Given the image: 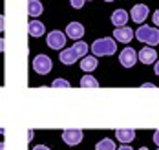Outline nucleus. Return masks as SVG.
Instances as JSON below:
<instances>
[{"instance_id": "nucleus-28", "label": "nucleus", "mask_w": 159, "mask_h": 150, "mask_svg": "<svg viewBox=\"0 0 159 150\" xmlns=\"http://www.w3.org/2000/svg\"><path fill=\"white\" fill-rule=\"evenodd\" d=\"M117 150H134L132 147H128V145H123V147H119Z\"/></svg>"}, {"instance_id": "nucleus-29", "label": "nucleus", "mask_w": 159, "mask_h": 150, "mask_svg": "<svg viewBox=\"0 0 159 150\" xmlns=\"http://www.w3.org/2000/svg\"><path fill=\"white\" fill-rule=\"evenodd\" d=\"M143 88H154V84H152V83H144Z\"/></svg>"}, {"instance_id": "nucleus-2", "label": "nucleus", "mask_w": 159, "mask_h": 150, "mask_svg": "<svg viewBox=\"0 0 159 150\" xmlns=\"http://www.w3.org/2000/svg\"><path fill=\"white\" fill-rule=\"evenodd\" d=\"M134 37L139 40V42H143L146 46H156L159 44V30L157 28H150V26H139L137 28V31H134Z\"/></svg>"}, {"instance_id": "nucleus-24", "label": "nucleus", "mask_w": 159, "mask_h": 150, "mask_svg": "<svg viewBox=\"0 0 159 150\" xmlns=\"http://www.w3.org/2000/svg\"><path fill=\"white\" fill-rule=\"evenodd\" d=\"M152 139H154V143L157 145V148H159V130H156V132H154V137H152Z\"/></svg>"}, {"instance_id": "nucleus-16", "label": "nucleus", "mask_w": 159, "mask_h": 150, "mask_svg": "<svg viewBox=\"0 0 159 150\" xmlns=\"http://www.w3.org/2000/svg\"><path fill=\"white\" fill-rule=\"evenodd\" d=\"M59 59H61V62L66 64V66H70V64H73L75 61H77V55L71 51V48H68V50H62L59 53Z\"/></svg>"}, {"instance_id": "nucleus-27", "label": "nucleus", "mask_w": 159, "mask_h": 150, "mask_svg": "<svg viewBox=\"0 0 159 150\" xmlns=\"http://www.w3.org/2000/svg\"><path fill=\"white\" fill-rule=\"evenodd\" d=\"M4 46H6V42H4V39H2V37H0V53H2V51H4Z\"/></svg>"}, {"instance_id": "nucleus-31", "label": "nucleus", "mask_w": 159, "mask_h": 150, "mask_svg": "<svg viewBox=\"0 0 159 150\" xmlns=\"http://www.w3.org/2000/svg\"><path fill=\"white\" fill-rule=\"evenodd\" d=\"M0 150H6V143L4 141H0Z\"/></svg>"}, {"instance_id": "nucleus-19", "label": "nucleus", "mask_w": 159, "mask_h": 150, "mask_svg": "<svg viewBox=\"0 0 159 150\" xmlns=\"http://www.w3.org/2000/svg\"><path fill=\"white\" fill-rule=\"evenodd\" d=\"M95 150H115V143L113 139H102L95 145Z\"/></svg>"}, {"instance_id": "nucleus-21", "label": "nucleus", "mask_w": 159, "mask_h": 150, "mask_svg": "<svg viewBox=\"0 0 159 150\" xmlns=\"http://www.w3.org/2000/svg\"><path fill=\"white\" fill-rule=\"evenodd\" d=\"M70 4H71L75 9H80V7H82V4H84V0H70Z\"/></svg>"}, {"instance_id": "nucleus-22", "label": "nucleus", "mask_w": 159, "mask_h": 150, "mask_svg": "<svg viewBox=\"0 0 159 150\" xmlns=\"http://www.w3.org/2000/svg\"><path fill=\"white\" fill-rule=\"evenodd\" d=\"M152 20H154V24L159 28V9H156V11L152 13Z\"/></svg>"}, {"instance_id": "nucleus-8", "label": "nucleus", "mask_w": 159, "mask_h": 150, "mask_svg": "<svg viewBox=\"0 0 159 150\" xmlns=\"http://www.w3.org/2000/svg\"><path fill=\"white\" fill-rule=\"evenodd\" d=\"M137 61H141L143 64H154L157 61V51L152 46H144L143 50H139V53H137Z\"/></svg>"}, {"instance_id": "nucleus-12", "label": "nucleus", "mask_w": 159, "mask_h": 150, "mask_svg": "<svg viewBox=\"0 0 159 150\" xmlns=\"http://www.w3.org/2000/svg\"><path fill=\"white\" fill-rule=\"evenodd\" d=\"M110 20L113 22L115 28H123V26H126V22H128V11H125V9H115L111 13Z\"/></svg>"}, {"instance_id": "nucleus-10", "label": "nucleus", "mask_w": 159, "mask_h": 150, "mask_svg": "<svg viewBox=\"0 0 159 150\" xmlns=\"http://www.w3.org/2000/svg\"><path fill=\"white\" fill-rule=\"evenodd\" d=\"M132 37H134V31H132V28H128V26H123V28H115L113 30V39L117 40V42H130L132 40Z\"/></svg>"}, {"instance_id": "nucleus-26", "label": "nucleus", "mask_w": 159, "mask_h": 150, "mask_svg": "<svg viewBox=\"0 0 159 150\" xmlns=\"http://www.w3.org/2000/svg\"><path fill=\"white\" fill-rule=\"evenodd\" d=\"M154 71H156V75L159 77V61H156V62H154Z\"/></svg>"}, {"instance_id": "nucleus-14", "label": "nucleus", "mask_w": 159, "mask_h": 150, "mask_svg": "<svg viewBox=\"0 0 159 150\" xmlns=\"http://www.w3.org/2000/svg\"><path fill=\"white\" fill-rule=\"evenodd\" d=\"M80 68H82L86 73L93 71V70L97 68V57H93V55H86V57H82V59H80Z\"/></svg>"}, {"instance_id": "nucleus-20", "label": "nucleus", "mask_w": 159, "mask_h": 150, "mask_svg": "<svg viewBox=\"0 0 159 150\" xmlns=\"http://www.w3.org/2000/svg\"><path fill=\"white\" fill-rule=\"evenodd\" d=\"M53 88H70V83L66 81V79H55L53 83H51Z\"/></svg>"}, {"instance_id": "nucleus-6", "label": "nucleus", "mask_w": 159, "mask_h": 150, "mask_svg": "<svg viewBox=\"0 0 159 150\" xmlns=\"http://www.w3.org/2000/svg\"><path fill=\"white\" fill-rule=\"evenodd\" d=\"M62 141L70 147H77L80 141H82V130L79 128H68L62 132Z\"/></svg>"}, {"instance_id": "nucleus-9", "label": "nucleus", "mask_w": 159, "mask_h": 150, "mask_svg": "<svg viewBox=\"0 0 159 150\" xmlns=\"http://www.w3.org/2000/svg\"><path fill=\"white\" fill-rule=\"evenodd\" d=\"M84 35V26L80 22H70L66 26V37L73 39V40H80Z\"/></svg>"}, {"instance_id": "nucleus-13", "label": "nucleus", "mask_w": 159, "mask_h": 150, "mask_svg": "<svg viewBox=\"0 0 159 150\" xmlns=\"http://www.w3.org/2000/svg\"><path fill=\"white\" fill-rule=\"evenodd\" d=\"M42 11H44V6H42L40 0H30L28 2V13H30V17H33V18L40 17Z\"/></svg>"}, {"instance_id": "nucleus-30", "label": "nucleus", "mask_w": 159, "mask_h": 150, "mask_svg": "<svg viewBox=\"0 0 159 150\" xmlns=\"http://www.w3.org/2000/svg\"><path fill=\"white\" fill-rule=\"evenodd\" d=\"M33 139V130H30V132H28V141H31Z\"/></svg>"}, {"instance_id": "nucleus-32", "label": "nucleus", "mask_w": 159, "mask_h": 150, "mask_svg": "<svg viewBox=\"0 0 159 150\" xmlns=\"http://www.w3.org/2000/svg\"><path fill=\"white\" fill-rule=\"evenodd\" d=\"M139 150H148V148H146V147H143V148H139Z\"/></svg>"}, {"instance_id": "nucleus-18", "label": "nucleus", "mask_w": 159, "mask_h": 150, "mask_svg": "<svg viewBox=\"0 0 159 150\" xmlns=\"http://www.w3.org/2000/svg\"><path fill=\"white\" fill-rule=\"evenodd\" d=\"M80 86H82V88H99V81L88 73V75H84V77L80 79Z\"/></svg>"}, {"instance_id": "nucleus-4", "label": "nucleus", "mask_w": 159, "mask_h": 150, "mask_svg": "<svg viewBox=\"0 0 159 150\" xmlns=\"http://www.w3.org/2000/svg\"><path fill=\"white\" fill-rule=\"evenodd\" d=\"M51 59H49L48 55H44V53H40V55H37L35 59H33V70L37 71V73H40V75H46L51 71Z\"/></svg>"}, {"instance_id": "nucleus-5", "label": "nucleus", "mask_w": 159, "mask_h": 150, "mask_svg": "<svg viewBox=\"0 0 159 150\" xmlns=\"http://www.w3.org/2000/svg\"><path fill=\"white\" fill-rule=\"evenodd\" d=\"M119 62L125 68H132L137 62V51L134 50V48H130V46L123 48L121 53H119Z\"/></svg>"}, {"instance_id": "nucleus-3", "label": "nucleus", "mask_w": 159, "mask_h": 150, "mask_svg": "<svg viewBox=\"0 0 159 150\" xmlns=\"http://www.w3.org/2000/svg\"><path fill=\"white\" fill-rule=\"evenodd\" d=\"M66 33L62 31H59V30H53V31H49L46 35V42H48V46L51 50H64V46H66Z\"/></svg>"}, {"instance_id": "nucleus-7", "label": "nucleus", "mask_w": 159, "mask_h": 150, "mask_svg": "<svg viewBox=\"0 0 159 150\" xmlns=\"http://www.w3.org/2000/svg\"><path fill=\"white\" fill-rule=\"evenodd\" d=\"M148 6H144V4H135L134 7H132V22H135V24H141L143 26V22L148 18Z\"/></svg>"}, {"instance_id": "nucleus-33", "label": "nucleus", "mask_w": 159, "mask_h": 150, "mask_svg": "<svg viewBox=\"0 0 159 150\" xmlns=\"http://www.w3.org/2000/svg\"><path fill=\"white\" fill-rule=\"evenodd\" d=\"M104 2H113V0H104Z\"/></svg>"}, {"instance_id": "nucleus-25", "label": "nucleus", "mask_w": 159, "mask_h": 150, "mask_svg": "<svg viewBox=\"0 0 159 150\" xmlns=\"http://www.w3.org/2000/svg\"><path fill=\"white\" fill-rule=\"evenodd\" d=\"M33 150H51V148L46 147V145H37V147H33Z\"/></svg>"}, {"instance_id": "nucleus-15", "label": "nucleus", "mask_w": 159, "mask_h": 150, "mask_svg": "<svg viewBox=\"0 0 159 150\" xmlns=\"http://www.w3.org/2000/svg\"><path fill=\"white\" fill-rule=\"evenodd\" d=\"M46 33V28H44V22H40V20H31L30 22V35L31 37H42V35Z\"/></svg>"}, {"instance_id": "nucleus-17", "label": "nucleus", "mask_w": 159, "mask_h": 150, "mask_svg": "<svg viewBox=\"0 0 159 150\" xmlns=\"http://www.w3.org/2000/svg\"><path fill=\"white\" fill-rule=\"evenodd\" d=\"M88 50H90V48H88V44H86V42H82V40H77V42L71 46V51L77 55V59L86 57V55H88Z\"/></svg>"}, {"instance_id": "nucleus-11", "label": "nucleus", "mask_w": 159, "mask_h": 150, "mask_svg": "<svg viewBox=\"0 0 159 150\" xmlns=\"http://www.w3.org/2000/svg\"><path fill=\"white\" fill-rule=\"evenodd\" d=\"M115 137L123 145H128V143H132L135 139V130H132V128H117L115 130Z\"/></svg>"}, {"instance_id": "nucleus-34", "label": "nucleus", "mask_w": 159, "mask_h": 150, "mask_svg": "<svg viewBox=\"0 0 159 150\" xmlns=\"http://www.w3.org/2000/svg\"><path fill=\"white\" fill-rule=\"evenodd\" d=\"M157 150H159V148H157Z\"/></svg>"}, {"instance_id": "nucleus-1", "label": "nucleus", "mask_w": 159, "mask_h": 150, "mask_svg": "<svg viewBox=\"0 0 159 150\" xmlns=\"http://www.w3.org/2000/svg\"><path fill=\"white\" fill-rule=\"evenodd\" d=\"M90 50L93 53V57H110L117 51V44L115 40L110 37H104V39H97L95 42L90 46Z\"/></svg>"}, {"instance_id": "nucleus-23", "label": "nucleus", "mask_w": 159, "mask_h": 150, "mask_svg": "<svg viewBox=\"0 0 159 150\" xmlns=\"http://www.w3.org/2000/svg\"><path fill=\"white\" fill-rule=\"evenodd\" d=\"M4 28H6V18H4V15H0V33L4 31Z\"/></svg>"}]
</instances>
